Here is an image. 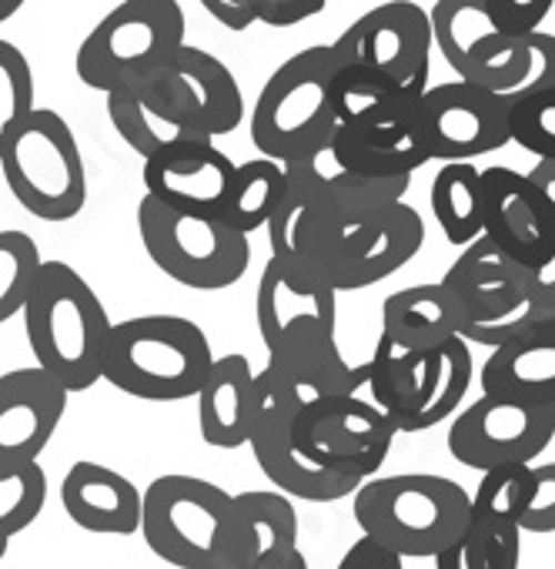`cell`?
Returning <instances> with one entry per match:
<instances>
[{"instance_id":"44dd1931","label":"cell","mask_w":555,"mask_h":569,"mask_svg":"<svg viewBox=\"0 0 555 569\" xmlns=\"http://www.w3.org/2000/svg\"><path fill=\"white\" fill-rule=\"evenodd\" d=\"M438 284L458 312L462 332L505 322L522 306V268L498 254L488 238H475L462 248Z\"/></svg>"},{"instance_id":"9c48e42d","label":"cell","mask_w":555,"mask_h":569,"mask_svg":"<svg viewBox=\"0 0 555 569\" xmlns=\"http://www.w3.org/2000/svg\"><path fill=\"white\" fill-rule=\"evenodd\" d=\"M0 168L18 204L41 221H71L88 204V174L78 138L51 108H38L24 121L0 154Z\"/></svg>"},{"instance_id":"f35d334b","label":"cell","mask_w":555,"mask_h":569,"mask_svg":"<svg viewBox=\"0 0 555 569\" xmlns=\"http://www.w3.org/2000/svg\"><path fill=\"white\" fill-rule=\"evenodd\" d=\"M204 11L228 31H248L251 24L292 28L325 11V0H204Z\"/></svg>"},{"instance_id":"b9f144b4","label":"cell","mask_w":555,"mask_h":569,"mask_svg":"<svg viewBox=\"0 0 555 569\" xmlns=\"http://www.w3.org/2000/svg\"><path fill=\"white\" fill-rule=\"evenodd\" d=\"M522 539H498L468 526V532L435 556V569H518Z\"/></svg>"},{"instance_id":"7a4b0ae2","label":"cell","mask_w":555,"mask_h":569,"mask_svg":"<svg viewBox=\"0 0 555 569\" xmlns=\"http://www.w3.org/2000/svg\"><path fill=\"white\" fill-rule=\"evenodd\" d=\"M428 21L455 81L498 94L505 104L555 88V34L505 38L488 24L482 0H438Z\"/></svg>"},{"instance_id":"d590c367","label":"cell","mask_w":555,"mask_h":569,"mask_svg":"<svg viewBox=\"0 0 555 569\" xmlns=\"http://www.w3.org/2000/svg\"><path fill=\"white\" fill-rule=\"evenodd\" d=\"M538 326H555V258H548L538 268H522V306L515 316H508L505 322L495 326H478V329H465L458 339L465 346H488L498 349L508 339L538 329Z\"/></svg>"},{"instance_id":"8992f818","label":"cell","mask_w":555,"mask_h":569,"mask_svg":"<svg viewBox=\"0 0 555 569\" xmlns=\"http://www.w3.org/2000/svg\"><path fill=\"white\" fill-rule=\"evenodd\" d=\"M339 68L342 61L332 44H319L292 54L282 68L271 71L248 118L251 144L261 158L289 164L332 148L339 121L329 91Z\"/></svg>"},{"instance_id":"74e56055","label":"cell","mask_w":555,"mask_h":569,"mask_svg":"<svg viewBox=\"0 0 555 569\" xmlns=\"http://www.w3.org/2000/svg\"><path fill=\"white\" fill-rule=\"evenodd\" d=\"M34 94H38V81L24 51L0 38V154H4L11 138L24 128V121L38 111Z\"/></svg>"},{"instance_id":"d6986e66","label":"cell","mask_w":555,"mask_h":569,"mask_svg":"<svg viewBox=\"0 0 555 569\" xmlns=\"http://www.w3.org/2000/svg\"><path fill=\"white\" fill-rule=\"evenodd\" d=\"M154 81L204 141L224 138L244 121V94L238 88V78L221 58L194 44L178 48V54Z\"/></svg>"},{"instance_id":"ba28073f","label":"cell","mask_w":555,"mask_h":569,"mask_svg":"<svg viewBox=\"0 0 555 569\" xmlns=\"http://www.w3.org/2000/svg\"><path fill=\"white\" fill-rule=\"evenodd\" d=\"M234 492L201 476L168 472L141 492V536L174 569H211L231 532Z\"/></svg>"},{"instance_id":"681fc988","label":"cell","mask_w":555,"mask_h":569,"mask_svg":"<svg viewBox=\"0 0 555 569\" xmlns=\"http://www.w3.org/2000/svg\"><path fill=\"white\" fill-rule=\"evenodd\" d=\"M289 569H309V559H305V552H299V556H295V562H292Z\"/></svg>"},{"instance_id":"cb8c5ba5","label":"cell","mask_w":555,"mask_h":569,"mask_svg":"<svg viewBox=\"0 0 555 569\" xmlns=\"http://www.w3.org/2000/svg\"><path fill=\"white\" fill-rule=\"evenodd\" d=\"M332 158L339 168L359 178H372V181L412 178L422 164L432 161L422 108L415 118H405L389 128H339L332 138Z\"/></svg>"},{"instance_id":"4dcf8cb0","label":"cell","mask_w":555,"mask_h":569,"mask_svg":"<svg viewBox=\"0 0 555 569\" xmlns=\"http://www.w3.org/2000/svg\"><path fill=\"white\" fill-rule=\"evenodd\" d=\"M472 372H475L472 349L462 339H452V342L438 346L435 352H428L422 389H418L412 409L405 412V419L398 422V436L425 432V429L458 416V406L472 386Z\"/></svg>"},{"instance_id":"7402d4cb","label":"cell","mask_w":555,"mask_h":569,"mask_svg":"<svg viewBox=\"0 0 555 569\" xmlns=\"http://www.w3.org/2000/svg\"><path fill=\"white\" fill-rule=\"evenodd\" d=\"M141 178L144 194L161 201L164 208L218 218L234 178V161L221 148H214V141H194L144 161Z\"/></svg>"},{"instance_id":"ee69618b","label":"cell","mask_w":555,"mask_h":569,"mask_svg":"<svg viewBox=\"0 0 555 569\" xmlns=\"http://www.w3.org/2000/svg\"><path fill=\"white\" fill-rule=\"evenodd\" d=\"M522 532H555V462L532 466V496L522 516Z\"/></svg>"},{"instance_id":"7c38bea8","label":"cell","mask_w":555,"mask_h":569,"mask_svg":"<svg viewBox=\"0 0 555 569\" xmlns=\"http://www.w3.org/2000/svg\"><path fill=\"white\" fill-rule=\"evenodd\" d=\"M395 426L382 409L359 396L305 399L292 422V446L312 466L369 482L385 466Z\"/></svg>"},{"instance_id":"f546056e","label":"cell","mask_w":555,"mask_h":569,"mask_svg":"<svg viewBox=\"0 0 555 569\" xmlns=\"http://www.w3.org/2000/svg\"><path fill=\"white\" fill-rule=\"evenodd\" d=\"M329 98H332L339 128H389L405 118H415L422 108V98L355 64L339 68V74L332 78Z\"/></svg>"},{"instance_id":"d6a6232c","label":"cell","mask_w":555,"mask_h":569,"mask_svg":"<svg viewBox=\"0 0 555 569\" xmlns=\"http://www.w3.org/2000/svg\"><path fill=\"white\" fill-rule=\"evenodd\" d=\"M282 188H285L282 164H274L268 158H251L244 164H234V178L228 184L218 221L244 238L258 228H268L278 201H282Z\"/></svg>"},{"instance_id":"4316f807","label":"cell","mask_w":555,"mask_h":569,"mask_svg":"<svg viewBox=\"0 0 555 569\" xmlns=\"http://www.w3.org/2000/svg\"><path fill=\"white\" fill-rule=\"evenodd\" d=\"M254 409V372L241 352L218 356L198 392V429L214 449L248 446Z\"/></svg>"},{"instance_id":"83f0119b","label":"cell","mask_w":555,"mask_h":569,"mask_svg":"<svg viewBox=\"0 0 555 569\" xmlns=\"http://www.w3.org/2000/svg\"><path fill=\"white\" fill-rule=\"evenodd\" d=\"M482 396L555 406V326L528 329L492 349L482 369Z\"/></svg>"},{"instance_id":"f6af8a7d","label":"cell","mask_w":555,"mask_h":569,"mask_svg":"<svg viewBox=\"0 0 555 569\" xmlns=\"http://www.w3.org/2000/svg\"><path fill=\"white\" fill-rule=\"evenodd\" d=\"M335 569H405V562L395 552H389L385 546L362 536L345 549V556L339 559Z\"/></svg>"},{"instance_id":"5b68a950","label":"cell","mask_w":555,"mask_h":569,"mask_svg":"<svg viewBox=\"0 0 555 569\" xmlns=\"http://www.w3.org/2000/svg\"><path fill=\"white\" fill-rule=\"evenodd\" d=\"M214 352L204 329L184 316H138L111 326L101 382L144 402L198 399Z\"/></svg>"},{"instance_id":"e0dca14e","label":"cell","mask_w":555,"mask_h":569,"mask_svg":"<svg viewBox=\"0 0 555 569\" xmlns=\"http://www.w3.org/2000/svg\"><path fill=\"white\" fill-rule=\"evenodd\" d=\"M254 322L271 352L309 329H339V296L299 261L271 254L258 278Z\"/></svg>"},{"instance_id":"9a60e30c","label":"cell","mask_w":555,"mask_h":569,"mask_svg":"<svg viewBox=\"0 0 555 569\" xmlns=\"http://www.w3.org/2000/svg\"><path fill=\"white\" fill-rule=\"evenodd\" d=\"M422 124L432 158L458 164L492 154L512 141L508 104L465 81H445L422 94Z\"/></svg>"},{"instance_id":"ffe728a7","label":"cell","mask_w":555,"mask_h":569,"mask_svg":"<svg viewBox=\"0 0 555 569\" xmlns=\"http://www.w3.org/2000/svg\"><path fill=\"white\" fill-rule=\"evenodd\" d=\"M299 512L274 489L234 492L231 532L211 569H289L299 556Z\"/></svg>"},{"instance_id":"ab89813d","label":"cell","mask_w":555,"mask_h":569,"mask_svg":"<svg viewBox=\"0 0 555 569\" xmlns=\"http://www.w3.org/2000/svg\"><path fill=\"white\" fill-rule=\"evenodd\" d=\"M48 506V472L41 462L0 476V529L8 539L21 536L31 522L41 519Z\"/></svg>"},{"instance_id":"7dc6e473","label":"cell","mask_w":555,"mask_h":569,"mask_svg":"<svg viewBox=\"0 0 555 569\" xmlns=\"http://www.w3.org/2000/svg\"><path fill=\"white\" fill-rule=\"evenodd\" d=\"M21 11V0H0V24H4L8 18H14Z\"/></svg>"},{"instance_id":"52a82bcc","label":"cell","mask_w":555,"mask_h":569,"mask_svg":"<svg viewBox=\"0 0 555 569\" xmlns=\"http://www.w3.org/2000/svg\"><path fill=\"white\" fill-rule=\"evenodd\" d=\"M184 11L174 0H128L81 41L74 71L104 98L154 81L184 48Z\"/></svg>"},{"instance_id":"1f68e13d","label":"cell","mask_w":555,"mask_h":569,"mask_svg":"<svg viewBox=\"0 0 555 569\" xmlns=\"http://www.w3.org/2000/svg\"><path fill=\"white\" fill-rule=\"evenodd\" d=\"M432 214L448 244L468 248L485 228V184L482 171L468 161L442 164L432 181Z\"/></svg>"},{"instance_id":"e575fe53","label":"cell","mask_w":555,"mask_h":569,"mask_svg":"<svg viewBox=\"0 0 555 569\" xmlns=\"http://www.w3.org/2000/svg\"><path fill=\"white\" fill-rule=\"evenodd\" d=\"M422 376H425V356H415L379 336L372 362H365V389L372 392V406L389 416L395 432L422 389Z\"/></svg>"},{"instance_id":"2e32d148","label":"cell","mask_w":555,"mask_h":569,"mask_svg":"<svg viewBox=\"0 0 555 569\" xmlns=\"http://www.w3.org/2000/svg\"><path fill=\"white\" fill-rule=\"evenodd\" d=\"M485 228L482 238L492 241L518 268H538L555 258V211L528 174L512 168H485Z\"/></svg>"},{"instance_id":"d4e9b609","label":"cell","mask_w":555,"mask_h":569,"mask_svg":"<svg viewBox=\"0 0 555 569\" xmlns=\"http://www.w3.org/2000/svg\"><path fill=\"white\" fill-rule=\"evenodd\" d=\"M104 108H108V118H111L114 131L121 134V141L131 151H138L144 161L161 158V154H168L174 148L204 141V138L194 134L188 118L161 91L158 81L114 91V94H108Z\"/></svg>"},{"instance_id":"6da1fadb","label":"cell","mask_w":555,"mask_h":569,"mask_svg":"<svg viewBox=\"0 0 555 569\" xmlns=\"http://www.w3.org/2000/svg\"><path fill=\"white\" fill-rule=\"evenodd\" d=\"M21 316L34 366L68 396L88 392L101 382L114 322L78 268L44 258Z\"/></svg>"},{"instance_id":"8d00e7d4","label":"cell","mask_w":555,"mask_h":569,"mask_svg":"<svg viewBox=\"0 0 555 569\" xmlns=\"http://www.w3.org/2000/svg\"><path fill=\"white\" fill-rule=\"evenodd\" d=\"M44 258L28 231H0V326L21 316Z\"/></svg>"},{"instance_id":"bcb514c9","label":"cell","mask_w":555,"mask_h":569,"mask_svg":"<svg viewBox=\"0 0 555 569\" xmlns=\"http://www.w3.org/2000/svg\"><path fill=\"white\" fill-rule=\"evenodd\" d=\"M528 181L542 191V198L548 201V208L555 211V161H538L528 171Z\"/></svg>"},{"instance_id":"c3c4849f","label":"cell","mask_w":555,"mask_h":569,"mask_svg":"<svg viewBox=\"0 0 555 569\" xmlns=\"http://www.w3.org/2000/svg\"><path fill=\"white\" fill-rule=\"evenodd\" d=\"M8 546H11V539H8V532H4V529H0V559L8 556Z\"/></svg>"},{"instance_id":"836d02e7","label":"cell","mask_w":555,"mask_h":569,"mask_svg":"<svg viewBox=\"0 0 555 569\" xmlns=\"http://www.w3.org/2000/svg\"><path fill=\"white\" fill-rule=\"evenodd\" d=\"M532 496V466H502L482 472L478 489L472 496V529L498 536V539H522V516Z\"/></svg>"},{"instance_id":"60d3db41","label":"cell","mask_w":555,"mask_h":569,"mask_svg":"<svg viewBox=\"0 0 555 569\" xmlns=\"http://www.w3.org/2000/svg\"><path fill=\"white\" fill-rule=\"evenodd\" d=\"M508 134L538 161H555V88L508 104Z\"/></svg>"},{"instance_id":"30bf717a","label":"cell","mask_w":555,"mask_h":569,"mask_svg":"<svg viewBox=\"0 0 555 569\" xmlns=\"http://www.w3.org/2000/svg\"><path fill=\"white\" fill-rule=\"evenodd\" d=\"M138 234L154 268L194 292L231 289L251 264V241L244 234L218 218L164 208L148 194L138 204Z\"/></svg>"},{"instance_id":"4fadbf2b","label":"cell","mask_w":555,"mask_h":569,"mask_svg":"<svg viewBox=\"0 0 555 569\" xmlns=\"http://www.w3.org/2000/svg\"><path fill=\"white\" fill-rule=\"evenodd\" d=\"M555 439V406L478 396L448 429V452L468 469L532 466Z\"/></svg>"},{"instance_id":"8fae6325","label":"cell","mask_w":555,"mask_h":569,"mask_svg":"<svg viewBox=\"0 0 555 569\" xmlns=\"http://www.w3.org/2000/svg\"><path fill=\"white\" fill-rule=\"evenodd\" d=\"M305 396L271 366L254 372V409H251V432L248 449L254 452L258 469L264 479L289 499L302 502H339L355 496L365 482L329 472L312 466L292 446V422L302 409Z\"/></svg>"},{"instance_id":"5bb4252c","label":"cell","mask_w":555,"mask_h":569,"mask_svg":"<svg viewBox=\"0 0 555 569\" xmlns=\"http://www.w3.org/2000/svg\"><path fill=\"white\" fill-rule=\"evenodd\" d=\"M432 21L428 11L408 0H389L365 11L332 44L342 64L375 71L408 94L422 98L432 74Z\"/></svg>"},{"instance_id":"ac0fdd59","label":"cell","mask_w":555,"mask_h":569,"mask_svg":"<svg viewBox=\"0 0 555 569\" xmlns=\"http://www.w3.org/2000/svg\"><path fill=\"white\" fill-rule=\"evenodd\" d=\"M68 399L38 366L0 376V476L41 459L68 412Z\"/></svg>"},{"instance_id":"484cf974","label":"cell","mask_w":555,"mask_h":569,"mask_svg":"<svg viewBox=\"0 0 555 569\" xmlns=\"http://www.w3.org/2000/svg\"><path fill=\"white\" fill-rule=\"evenodd\" d=\"M268 366L282 372L305 399L359 396L365 389V366L345 362L335 329H309L268 352Z\"/></svg>"},{"instance_id":"f1b7e54d","label":"cell","mask_w":555,"mask_h":569,"mask_svg":"<svg viewBox=\"0 0 555 569\" xmlns=\"http://www.w3.org/2000/svg\"><path fill=\"white\" fill-rule=\"evenodd\" d=\"M382 336L415 356H428L458 339L462 322L442 284L425 281L398 289L382 302Z\"/></svg>"},{"instance_id":"277c9868","label":"cell","mask_w":555,"mask_h":569,"mask_svg":"<svg viewBox=\"0 0 555 569\" xmlns=\"http://www.w3.org/2000/svg\"><path fill=\"white\" fill-rule=\"evenodd\" d=\"M362 536L405 559H435L472 526V496L445 476H375L352 496Z\"/></svg>"},{"instance_id":"603a6c76","label":"cell","mask_w":555,"mask_h":569,"mask_svg":"<svg viewBox=\"0 0 555 569\" xmlns=\"http://www.w3.org/2000/svg\"><path fill=\"white\" fill-rule=\"evenodd\" d=\"M61 502L74 526L98 536L141 532V489L111 466L81 459L61 482Z\"/></svg>"},{"instance_id":"7bdbcfd3","label":"cell","mask_w":555,"mask_h":569,"mask_svg":"<svg viewBox=\"0 0 555 569\" xmlns=\"http://www.w3.org/2000/svg\"><path fill=\"white\" fill-rule=\"evenodd\" d=\"M488 24L505 38H528L542 28L552 0H482Z\"/></svg>"},{"instance_id":"3957f363","label":"cell","mask_w":555,"mask_h":569,"mask_svg":"<svg viewBox=\"0 0 555 569\" xmlns=\"http://www.w3.org/2000/svg\"><path fill=\"white\" fill-rule=\"evenodd\" d=\"M422 244L425 218L408 201H395L342 224L305 218L289 261H299L335 296H342L392 278L422 251Z\"/></svg>"}]
</instances>
